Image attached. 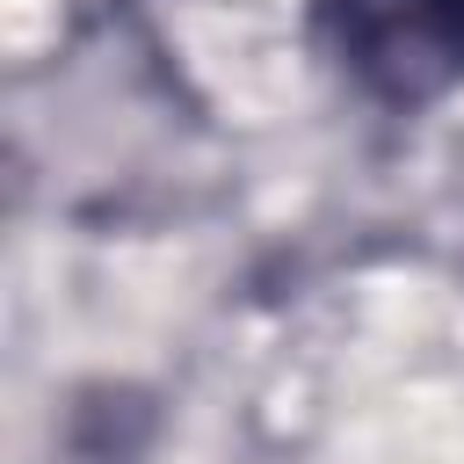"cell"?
<instances>
[{"label":"cell","mask_w":464,"mask_h":464,"mask_svg":"<svg viewBox=\"0 0 464 464\" xmlns=\"http://www.w3.org/2000/svg\"><path fill=\"white\" fill-rule=\"evenodd\" d=\"M304 36L384 116H428L464 94V0H304Z\"/></svg>","instance_id":"cell-1"}]
</instances>
